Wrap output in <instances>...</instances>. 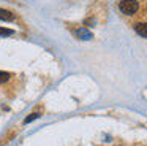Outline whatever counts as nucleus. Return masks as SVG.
I'll list each match as a JSON object with an SVG mask.
<instances>
[{
	"label": "nucleus",
	"mask_w": 147,
	"mask_h": 146,
	"mask_svg": "<svg viewBox=\"0 0 147 146\" xmlns=\"http://www.w3.org/2000/svg\"><path fill=\"white\" fill-rule=\"evenodd\" d=\"M119 8H120V11L123 13V14L131 16L139 10V3H138L136 0H122V2L119 3Z\"/></svg>",
	"instance_id": "1"
},
{
	"label": "nucleus",
	"mask_w": 147,
	"mask_h": 146,
	"mask_svg": "<svg viewBox=\"0 0 147 146\" xmlns=\"http://www.w3.org/2000/svg\"><path fill=\"white\" fill-rule=\"evenodd\" d=\"M134 30H136L141 37L147 38V22H138V24L134 25Z\"/></svg>",
	"instance_id": "2"
},
{
	"label": "nucleus",
	"mask_w": 147,
	"mask_h": 146,
	"mask_svg": "<svg viewBox=\"0 0 147 146\" xmlns=\"http://www.w3.org/2000/svg\"><path fill=\"white\" fill-rule=\"evenodd\" d=\"M14 32L11 30V29H5V27H0V35L2 37H10V35H13Z\"/></svg>",
	"instance_id": "5"
},
{
	"label": "nucleus",
	"mask_w": 147,
	"mask_h": 146,
	"mask_svg": "<svg viewBox=\"0 0 147 146\" xmlns=\"http://www.w3.org/2000/svg\"><path fill=\"white\" fill-rule=\"evenodd\" d=\"M10 78H11V73H8V72H0V84H2V83H7Z\"/></svg>",
	"instance_id": "4"
},
{
	"label": "nucleus",
	"mask_w": 147,
	"mask_h": 146,
	"mask_svg": "<svg viewBox=\"0 0 147 146\" xmlns=\"http://www.w3.org/2000/svg\"><path fill=\"white\" fill-rule=\"evenodd\" d=\"M38 116H40L38 113H32V114H30V116H27V117H26V121H24V122H26V124H29V122H32L33 119H36V117H38Z\"/></svg>",
	"instance_id": "7"
},
{
	"label": "nucleus",
	"mask_w": 147,
	"mask_h": 146,
	"mask_svg": "<svg viewBox=\"0 0 147 146\" xmlns=\"http://www.w3.org/2000/svg\"><path fill=\"white\" fill-rule=\"evenodd\" d=\"M14 16L11 11H8V10H3V8H0V21H11Z\"/></svg>",
	"instance_id": "3"
},
{
	"label": "nucleus",
	"mask_w": 147,
	"mask_h": 146,
	"mask_svg": "<svg viewBox=\"0 0 147 146\" xmlns=\"http://www.w3.org/2000/svg\"><path fill=\"white\" fill-rule=\"evenodd\" d=\"M78 35H79V37H82V40H89V38L92 37V35H90L89 32H86V30H79V32H78Z\"/></svg>",
	"instance_id": "6"
}]
</instances>
